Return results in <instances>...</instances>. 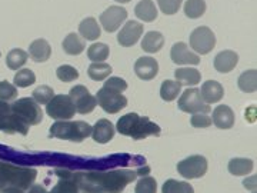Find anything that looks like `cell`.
<instances>
[{
	"label": "cell",
	"mask_w": 257,
	"mask_h": 193,
	"mask_svg": "<svg viewBox=\"0 0 257 193\" xmlns=\"http://www.w3.org/2000/svg\"><path fill=\"white\" fill-rule=\"evenodd\" d=\"M28 193H47V192H46V189H45L42 184H32V186L29 187Z\"/></svg>",
	"instance_id": "45"
},
{
	"label": "cell",
	"mask_w": 257,
	"mask_h": 193,
	"mask_svg": "<svg viewBox=\"0 0 257 193\" xmlns=\"http://www.w3.org/2000/svg\"><path fill=\"white\" fill-rule=\"evenodd\" d=\"M50 55H52V47L45 39H37L29 46V56L37 63H43L49 60Z\"/></svg>",
	"instance_id": "21"
},
{
	"label": "cell",
	"mask_w": 257,
	"mask_h": 193,
	"mask_svg": "<svg viewBox=\"0 0 257 193\" xmlns=\"http://www.w3.org/2000/svg\"><path fill=\"white\" fill-rule=\"evenodd\" d=\"M116 2H119V3H128L130 0H116Z\"/></svg>",
	"instance_id": "48"
},
{
	"label": "cell",
	"mask_w": 257,
	"mask_h": 193,
	"mask_svg": "<svg viewBox=\"0 0 257 193\" xmlns=\"http://www.w3.org/2000/svg\"><path fill=\"white\" fill-rule=\"evenodd\" d=\"M62 179L55 184V187L49 193H79V186L76 183L72 173H64L62 170L57 172Z\"/></svg>",
	"instance_id": "26"
},
{
	"label": "cell",
	"mask_w": 257,
	"mask_h": 193,
	"mask_svg": "<svg viewBox=\"0 0 257 193\" xmlns=\"http://www.w3.org/2000/svg\"><path fill=\"white\" fill-rule=\"evenodd\" d=\"M253 193H254V192H253Z\"/></svg>",
	"instance_id": "50"
},
{
	"label": "cell",
	"mask_w": 257,
	"mask_h": 193,
	"mask_svg": "<svg viewBox=\"0 0 257 193\" xmlns=\"http://www.w3.org/2000/svg\"><path fill=\"white\" fill-rule=\"evenodd\" d=\"M56 74H57V77L64 83L73 82V80H76V79L80 76L79 72H77V69H74L73 66H70V64L59 66L57 70H56Z\"/></svg>",
	"instance_id": "37"
},
{
	"label": "cell",
	"mask_w": 257,
	"mask_h": 193,
	"mask_svg": "<svg viewBox=\"0 0 257 193\" xmlns=\"http://www.w3.org/2000/svg\"><path fill=\"white\" fill-rule=\"evenodd\" d=\"M13 82H15V86H19V87H29L36 82V74L30 69H20L18 73L15 74Z\"/></svg>",
	"instance_id": "36"
},
{
	"label": "cell",
	"mask_w": 257,
	"mask_h": 193,
	"mask_svg": "<svg viewBox=\"0 0 257 193\" xmlns=\"http://www.w3.org/2000/svg\"><path fill=\"white\" fill-rule=\"evenodd\" d=\"M79 193H104L97 187H93V186H83L79 187Z\"/></svg>",
	"instance_id": "44"
},
{
	"label": "cell",
	"mask_w": 257,
	"mask_h": 193,
	"mask_svg": "<svg viewBox=\"0 0 257 193\" xmlns=\"http://www.w3.org/2000/svg\"><path fill=\"white\" fill-rule=\"evenodd\" d=\"M190 45L194 52L200 55H207L216 46V36L207 26L194 29L190 35Z\"/></svg>",
	"instance_id": "12"
},
{
	"label": "cell",
	"mask_w": 257,
	"mask_h": 193,
	"mask_svg": "<svg viewBox=\"0 0 257 193\" xmlns=\"http://www.w3.org/2000/svg\"><path fill=\"white\" fill-rule=\"evenodd\" d=\"M116 129L120 135L128 136L135 140L160 135V126H157L155 122H152L146 116H139L138 113H127L121 116L117 120Z\"/></svg>",
	"instance_id": "2"
},
{
	"label": "cell",
	"mask_w": 257,
	"mask_h": 193,
	"mask_svg": "<svg viewBox=\"0 0 257 193\" xmlns=\"http://www.w3.org/2000/svg\"><path fill=\"white\" fill-rule=\"evenodd\" d=\"M36 169L0 162V189L19 187L22 190H26L36 180Z\"/></svg>",
	"instance_id": "3"
},
{
	"label": "cell",
	"mask_w": 257,
	"mask_h": 193,
	"mask_svg": "<svg viewBox=\"0 0 257 193\" xmlns=\"http://www.w3.org/2000/svg\"><path fill=\"white\" fill-rule=\"evenodd\" d=\"M29 125H26L23 120L19 118L15 112L12 111L8 102L0 101V130L5 133H22V135H28Z\"/></svg>",
	"instance_id": "6"
},
{
	"label": "cell",
	"mask_w": 257,
	"mask_h": 193,
	"mask_svg": "<svg viewBox=\"0 0 257 193\" xmlns=\"http://www.w3.org/2000/svg\"><path fill=\"white\" fill-rule=\"evenodd\" d=\"M12 111L29 126H36L43 119V112L40 109L39 103H36L32 98L18 99L12 105Z\"/></svg>",
	"instance_id": "5"
},
{
	"label": "cell",
	"mask_w": 257,
	"mask_h": 193,
	"mask_svg": "<svg viewBox=\"0 0 257 193\" xmlns=\"http://www.w3.org/2000/svg\"><path fill=\"white\" fill-rule=\"evenodd\" d=\"M69 98L73 103L76 112L80 113V115L92 113L94 111V108H96V105H97L96 98L83 84H77V86L72 87V90L69 93Z\"/></svg>",
	"instance_id": "11"
},
{
	"label": "cell",
	"mask_w": 257,
	"mask_h": 193,
	"mask_svg": "<svg viewBox=\"0 0 257 193\" xmlns=\"http://www.w3.org/2000/svg\"><path fill=\"white\" fill-rule=\"evenodd\" d=\"M157 182L152 176H143L136 183V193H156Z\"/></svg>",
	"instance_id": "38"
},
{
	"label": "cell",
	"mask_w": 257,
	"mask_h": 193,
	"mask_svg": "<svg viewBox=\"0 0 257 193\" xmlns=\"http://www.w3.org/2000/svg\"><path fill=\"white\" fill-rule=\"evenodd\" d=\"M211 123H214L219 129H231L234 125V113L229 106L220 105L213 111Z\"/></svg>",
	"instance_id": "20"
},
{
	"label": "cell",
	"mask_w": 257,
	"mask_h": 193,
	"mask_svg": "<svg viewBox=\"0 0 257 193\" xmlns=\"http://www.w3.org/2000/svg\"><path fill=\"white\" fill-rule=\"evenodd\" d=\"M28 62V53L23 49H13L6 56V64L12 70H19Z\"/></svg>",
	"instance_id": "31"
},
{
	"label": "cell",
	"mask_w": 257,
	"mask_h": 193,
	"mask_svg": "<svg viewBox=\"0 0 257 193\" xmlns=\"http://www.w3.org/2000/svg\"><path fill=\"white\" fill-rule=\"evenodd\" d=\"M182 84L175 80H165L160 87V96L165 102H173L180 94Z\"/></svg>",
	"instance_id": "32"
},
{
	"label": "cell",
	"mask_w": 257,
	"mask_h": 193,
	"mask_svg": "<svg viewBox=\"0 0 257 193\" xmlns=\"http://www.w3.org/2000/svg\"><path fill=\"white\" fill-rule=\"evenodd\" d=\"M18 98V89L8 80L0 82V101L9 102Z\"/></svg>",
	"instance_id": "40"
},
{
	"label": "cell",
	"mask_w": 257,
	"mask_h": 193,
	"mask_svg": "<svg viewBox=\"0 0 257 193\" xmlns=\"http://www.w3.org/2000/svg\"><path fill=\"white\" fill-rule=\"evenodd\" d=\"M239 63V55L233 50H223L214 57V69L220 73H229Z\"/></svg>",
	"instance_id": "18"
},
{
	"label": "cell",
	"mask_w": 257,
	"mask_h": 193,
	"mask_svg": "<svg viewBox=\"0 0 257 193\" xmlns=\"http://www.w3.org/2000/svg\"><path fill=\"white\" fill-rule=\"evenodd\" d=\"M135 72L138 74L139 79L142 80H152L155 79L159 73V63L156 59L150 56H143L139 57L135 63Z\"/></svg>",
	"instance_id": "15"
},
{
	"label": "cell",
	"mask_w": 257,
	"mask_h": 193,
	"mask_svg": "<svg viewBox=\"0 0 257 193\" xmlns=\"http://www.w3.org/2000/svg\"><path fill=\"white\" fill-rule=\"evenodd\" d=\"M143 35V25L136 20H128L117 35V42L120 46L132 47L139 42Z\"/></svg>",
	"instance_id": "14"
},
{
	"label": "cell",
	"mask_w": 257,
	"mask_h": 193,
	"mask_svg": "<svg viewBox=\"0 0 257 193\" xmlns=\"http://www.w3.org/2000/svg\"><path fill=\"white\" fill-rule=\"evenodd\" d=\"M200 94H202V99L207 105L211 103H217L223 99L224 96V89L220 83L216 82V80H207V82L203 83L202 89H200Z\"/></svg>",
	"instance_id": "19"
},
{
	"label": "cell",
	"mask_w": 257,
	"mask_h": 193,
	"mask_svg": "<svg viewBox=\"0 0 257 193\" xmlns=\"http://www.w3.org/2000/svg\"><path fill=\"white\" fill-rule=\"evenodd\" d=\"M79 33L86 40H97L101 35L100 26L94 18H86L79 25Z\"/></svg>",
	"instance_id": "23"
},
{
	"label": "cell",
	"mask_w": 257,
	"mask_h": 193,
	"mask_svg": "<svg viewBox=\"0 0 257 193\" xmlns=\"http://www.w3.org/2000/svg\"><path fill=\"white\" fill-rule=\"evenodd\" d=\"M104 86L110 87L113 90H117L120 93H123L127 89V83H126V80H123L121 77H110V79L106 80Z\"/></svg>",
	"instance_id": "43"
},
{
	"label": "cell",
	"mask_w": 257,
	"mask_h": 193,
	"mask_svg": "<svg viewBox=\"0 0 257 193\" xmlns=\"http://www.w3.org/2000/svg\"><path fill=\"white\" fill-rule=\"evenodd\" d=\"M190 125L193 128L197 129H206L211 126V119L207 115H203V113H197V115H193L192 119H190Z\"/></svg>",
	"instance_id": "42"
},
{
	"label": "cell",
	"mask_w": 257,
	"mask_h": 193,
	"mask_svg": "<svg viewBox=\"0 0 257 193\" xmlns=\"http://www.w3.org/2000/svg\"><path fill=\"white\" fill-rule=\"evenodd\" d=\"M0 193H25V190H22L19 187H3V189H0Z\"/></svg>",
	"instance_id": "47"
},
{
	"label": "cell",
	"mask_w": 257,
	"mask_h": 193,
	"mask_svg": "<svg viewBox=\"0 0 257 193\" xmlns=\"http://www.w3.org/2000/svg\"><path fill=\"white\" fill-rule=\"evenodd\" d=\"M55 96V92L50 86H39L35 89L33 92V101L40 105H47L49 102L52 101V98Z\"/></svg>",
	"instance_id": "39"
},
{
	"label": "cell",
	"mask_w": 257,
	"mask_h": 193,
	"mask_svg": "<svg viewBox=\"0 0 257 193\" xmlns=\"http://www.w3.org/2000/svg\"><path fill=\"white\" fill-rule=\"evenodd\" d=\"M165 45V37L160 32H147L142 40V49L147 53H157Z\"/></svg>",
	"instance_id": "25"
},
{
	"label": "cell",
	"mask_w": 257,
	"mask_h": 193,
	"mask_svg": "<svg viewBox=\"0 0 257 193\" xmlns=\"http://www.w3.org/2000/svg\"><path fill=\"white\" fill-rule=\"evenodd\" d=\"M162 193H194L192 184L187 182H179L176 179H169L166 180Z\"/></svg>",
	"instance_id": "35"
},
{
	"label": "cell",
	"mask_w": 257,
	"mask_h": 193,
	"mask_svg": "<svg viewBox=\"0 0 257 193\" xmlns=\"http://www.w3.org/2000/svg\"><path fill=\"white\" fill-rule=\"evenodd\" d=\"M177 105H179L180 111L184 112V113H190V115H197V113L207 115L211 111L210 105H207L206 102L203 101L200 90L196 89V87L184 90Z\"/></svg>",
	"instance_id": "8"
},
{
	"label": "cell",
	"mask_w": 257,
	"mask_h": 193,
	"mask_svg": "<svg viewBox=\"0 0 257 193\" xmlns=\"http://www.w3.org/2000/svg\"><path fill=\"white\" fill-rule=\"evenodd\" d=\"M206 12L204 0H186L184 3V15L190 19L202 18Z\"/></svg>",
	"instance_id": "33"
},
{
	"label": "cell",
	"mask_w": 257,
	"mask_h": 193,
	"mask_svg": "<svg viewBox=\"0 0 257 193\" xmlns=\"http://www.w3.org/2000/svg\"><path fill=\"white\" fill-rule=\"evenodd\" d=\"M177 172L186 179H199L207 172V159L202 155H193L177 163Z\"/></svg>",
	"instance_id": "10"
},
{
	"label": "cell",
	"mask_w": 257,
	"mask_h": 193,
	"mask_svg": "<svg viewBox=\"0 0 257 193\" xmlns=\"http://www.w3.org/2000/svg\"><path fill=\"white\" fill-rule=\"evenodd\" d=\"M243 184H244L247 189H250V190H254V189H256V176H251L250 180L246 179V180L243 182Z\"/></svg>",
	"instance_id": "46"
},
{
	"label": "cell",
	"mask_w": 257,
	"mask_h": 193,
	"mask_svg": "<svg viewBox=\"0 0 257 193\" xmlns=\"http://www.w3.org/2000/svg\"><path fill=\"white\" fill-rule=\"evenodd\" d=\"M110 55V49L104 43H93L87 50V57L93 63H101Z\"/></svg>",
	"instance_id": "30"
},
{
	"label": "cell",
	"mask_w": 257,
	"mask_h": 193,
	"mask_svg": "<svg viewBox=\"0 0 257 193\" xmlns=\"http://www.w3.org/2000/svg\"><path fill=\"white\" fill-rule=\"evenodd\" d=\"M239 87L241 92L253 93L257 89V72L256 69L246 70L244 73L240 74L239 77Z\"/></svg>",
	"instance_id": "29"
},
{
	"label": "cell",
	"mask_w": 257,
	"mask_h": 193,
	"mask_svg": "<svg viewBox=\"0 0 257 193\" xmlns=\"http://www.w3.org/2000/svg\"><path fill=\"white\" fill-rule=\"evenodd\" d=\"M87 73L90 76V79L100 82L104 80L106 77H109L111 74V66L107 63H92L87 69Z\"/></svg>",
	"instance_id": "34"
},
{
	"label": "cell",
	"mask_w": 257,
	"mask_h": 193,
	"mask_svg": "<svg viewBox=\"0 0 257 193\" xmlns=\"http://www.w3.org/2000/svg\"><path fill=\"white\" fill-rule=\"evenodd\" d=\"M94 98H96L97 105H100L101 109L110 115H114L127 106V99L124 98L123 93L113 90L106 86H103Z\"/></svg>",
	"instance_id": "7"
},
{
	"label": "cell",
	"mask_w": 257,
	"mask_h": 193,
	"mask_svg": "<svg viewBox=\"0 0 257 193\" xmlns=\"http://www.w3.org/2000/svg\"><path fill=\"white\" fill-rule=\"evenodd\" d=\"M176 82H179L180 84L184 86H196L199 84L202 80V74L197 69H193V67H180V69H176L175 72Z\"/></svg>",
	"instance_id": "22"
},
{
	"label": "cell",
	"mask_w": 257,
	"mask_h": 193,
	"mask_svg": "<svg viewBox=\"0 0 257 193\" xmlns=\"http://www.w3.org/2000/svg\"><path fill=\"white\" fill-rule=\"evenodd\" d=\"M79 187L93 186L104 193H121L128 183L135 182L138 173L135 170L120 169L111 172H89V173H72Z\"/></svg>",
	"instance_id": "1"
},
{
	"label": "cell",
	"mask_w": 257,
	"mask_h": 193,
	"mask_svg": "<svg viewBox=\"0 0 257 193\" xmlns=\"http://www.w3.org/2000/svg\"><path fill=\"white\" fill-rule=\"evenodd\" d=\"M47 115L55 120H69L76 115L73 103L69 94H57L47 103Z\"/></svg>",
	"instance_id": "9"
},
{
	"label": "cell",
	"mask_w": 257,
	"mask_h": 193,
	"mask_svg": "<svg viewBox=\"0 0 257 193\" xmlns=\"http://www.w3.org/2000/svg\"><path fill=\"white\" fill-rule=\"evenodd\" d=\"M127 18V10L121 6H110L100 15V23L103 29L109 33L116 32Z\"/></svg>",
	"instance_id": "13"
},
{
	"label": "cell",
	"mask_w": 257,
	"mask_h": 193,
	"mask_svg": "<svg viewBox=\"0 0 257 193\" xmlns=\"http://www.w3.org/2000/svg\"><path fill=\"white\" fill-rule=\"evenodd\" d=\"M135 13H136V18L146 22V23L155 22L157 19V9L152 0H142V2H139L138 6L135 8Z\"/></svg>",
	"instance_id": "24"
},
{
	"label": "cell",
	"mask_w": 257,
	"mask_h": 193,
	"mask_svg": "<svg viewBox=\"0 0 257 193\" xmlns=\"http://www.w3.org/2000/svg\"><path fill=\"white\" fill-rule=\"evenodd\" d=\"M170 56H172V60L176 64H199L200 63V57L193 53L192 50L189 49V46L183 43V42H179L176 43L175 46L172 47L170 50Z\"/></svg>",
	"instance_id": "16"
},
{
	"label": "cell",
	"mask_w": 257,
	"mask_h": 193,
	"mask_svg": "<svg viewBox=\"0 0 257 193\" xmlns=\"http://www.w3.org/2000/svg\"><path fill=\"white\" fill-rule=\"evenodd\" d=\"M0 56H2V53H0Z\"/></svg>",
	"instance_id": "49"
},
{
	"label": "cell",
	"mask_w": 257,
	"mask_h": 193,
	"mask_svg": "<svg viewBox=\"0 0 257 193\" xmlns=\"http://www.w3.org/2000/svg\"><path fill=\"white\" fill-rule=\"evenodd\" d=\"M229 172L234 176H246L248 175L253 169H254V163L250 159H244V157H234L229 162L227 166Z\"/></svg>",
	"instance_id": "27"
},
{
	"label": "cell",
	"mask_w": 257,
	"mask_h": 193,
	"mask_svg": "<svg viewBox=\"0 0 257 193\" xmlns=\"http://www.w3.org/2000/svg\"><path fill=\"white\" fill-rule=\"evenodd\" d=\"M157 3L165 15H176L180 10L183 0H157Z\"/></svg>",
	"instance_id": "41"
},
{
	"label": "cell",
	"mask_w": 257,
	"mask_h": 193,
	"mask_svg": "<svg viewBox=\"0 0 257 193\" xmlns=\"http://www.w3.org/2000/svg\"><path fill=\"white\" fill-rule=\"evenodd\" d=\"M114 126L110 120L100 119L96 122V125L92 128V138L97 143H107L114 138Z\"/></svg>",
	"instance_id": "17"
},
{
	"label": "cell",
	"mask_w": 257,
	"mask_h": 193,
	"mask_svg": "<svg viewBox=\"0 0 257 193\" xmlns=\"http://www.w3.org/2000/svg\"><path fill=\"white\" fill-rule=\"evenodd\" d=\"M50 138L80 143L92 135V126L82 120H59L50 126Z\"/></svg>",
	"instance_id": "4"
},
{
	"label": "cell",
	"mask_w": 257,
	"mask_h": 193,
	"mask_svg": "<svg viewBox=\"0 0 257 193\" xmlns=\"http://www.w3.org/2000/svg\"><path fill=\"white\" fill-rule=\"evenodd\" d=\"M62 46H63V50L67 55L77 56L84 50L86 45H84V40H82V37L79 36L77 33H70V35L64 37Z\"/></svg>",
	"instance_id": "28"
}]
</instances>
